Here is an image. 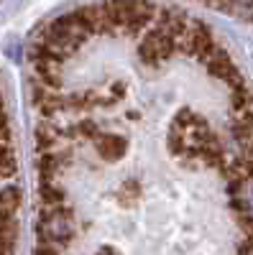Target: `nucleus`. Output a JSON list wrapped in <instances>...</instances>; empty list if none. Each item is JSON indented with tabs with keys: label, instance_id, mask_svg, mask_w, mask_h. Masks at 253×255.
<instances>
[{
	"label": "nucleus",
	"instance_id": "obj_1",
	"mask_svg": "<svg viewBox=\"0 0 253 255\" xmlns=\"http://www.w3.org/2000/svg\"><path fill=\"white\" fill-rule=\"evenodd\" d=\"M26 67L33 255H253V87L202 20L79 5Z\"/></svg>",
	"mask_w": 253,
	"mask_h": 255
}]
</instances>
